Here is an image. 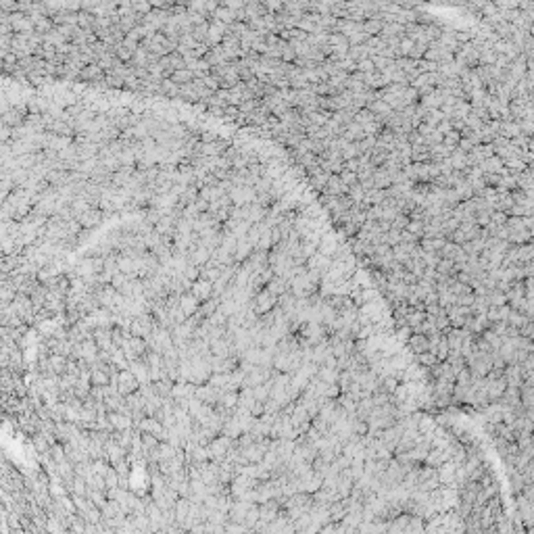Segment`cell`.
<instances>
[{"label":"cell","instance_id":"cell-1","mask_svg":"<svg viewBox=\"0 0 534 534\" xmlns=\"http://www.w3.org/2000/svg\"><path fill=\"white\" fill-rule=\"evenodd\" d=\"M278 305V298L272 294V292H267V290H261L255 298V311L259 315H265V313H270L274 307Z\"/></svg>","mask_w":534,"mask_h":534},{"label":"cell","instance_id":"cell-2","mask_svg":"<svg viewBox=\"0 0 534 534\" xmlns=\"http://www.w3.org/2000/svg\"><path fill=\"white\" fill-rule=\"evenodd\" d=\"M382 27H384V19H382V17H370V19H365V21L361 23V31L365 34V38H376V36H380Z\"/></svg>","mask_w":534,"mask_h":534},{"label":"cell","instance_id":"cell-3","mask_svg":"<svg viewBox=\"0 0 534 534\" xmlns=\"http://www.w3.org/2000/svg\"><path fill=\"white\" fill-rule=\"evenodd\" d=\"M288 288H290L288 282H286L282 276H274L270 282H267V288H265V290H267V292H272L276 298H280L282 294L288 292Z\"/></svg>","mask_w":534,"mask_h":534},{"label":"cell","instance_id":"cell-4","mask_svg":"<svg viewBox=\"0 0 534 534\" xmlns=\"http://www.w3.org/2000/svg\"><path fill=\"white\" fill-rule=\"evenodd\" d=\"M407 345H409V349L415 353V355H419V353H426V351H430V342H428V338H426V334H413V336H409V340H407Z\"/></svg>","mask_w":534,"mask_h":534},{"label":"cell","instance_id":"cell-5","mask_svg":"<svg viewBox=\"0 0 534 534\" xmlns=\"http://www.w3.org/2000/svg\"><path fill=\"white\" fill-rule=\"evenodd\" d=\"M411 159L415 163H430V148L428 146H411Z\"/></svg>","mask_w":534,"mask_h":534},{"label":"cell","instance_id":"cell-6","mask_svg":"<svg viewBox=\"0 0 534 534\" xmlns=\"http://www.w3.org/2000/svg\"><path fill=\"white\" fill-rule=\"evenodd\" d=\"M417 434H434V417L422 415L417 419Z\"/></svg>","mask_w":534,"mask_h":534},{"label":"cell","instance_id":"cell-7","mask_svg":"<svg viewBox=\"0 0 534 534\" xmlns=\"http://www.w3.org/2000/svg\"><path fill=\"white\" fill-rule=\"evenodd\" d=\"M415 359H417V363H422L424 368H432L434 363H438V361H436V357H434V353H430V351L415 355Z\"/></svg>","mask_w":534,"mask_h":534},{"label":"cell","instance_id":"cell-8","mask_svg":"<svg viewBox=\"0 0 534 534\" xmlns=\"http://www.w3.org/2000/svg\"><path fill=\"white\" fill-rule=\"evenodd\" d=\"M357 71H359V73H363V75H368V73H374V71H376V67H374V61L370 59V56H368V59H363V61H359V63H357Z\"/></svg>","mask_w":534,"mask_h":534}]
</instances>
